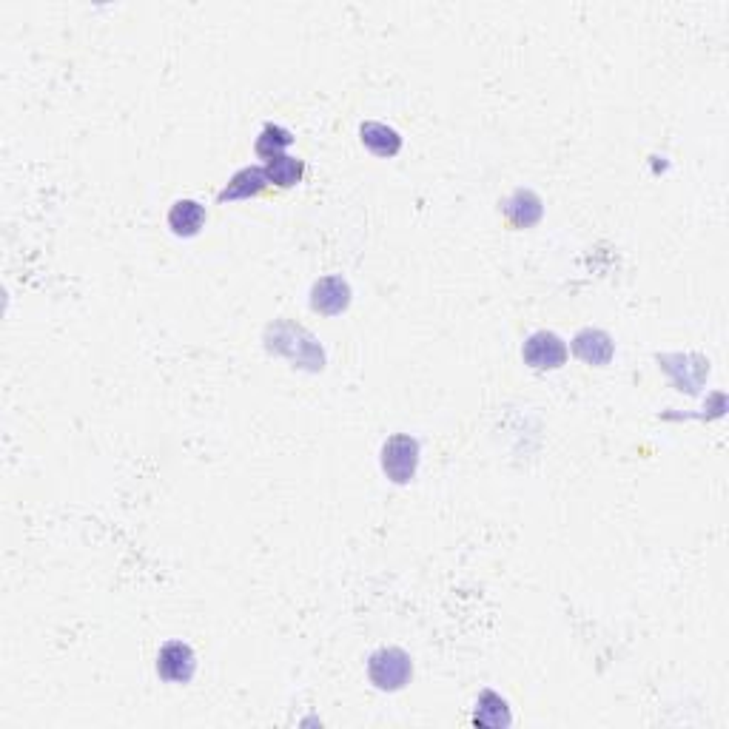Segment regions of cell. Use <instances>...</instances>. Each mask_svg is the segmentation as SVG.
Instances as JSON below:
<instances>
[{"mask_svg":"<svg viewBox=\"0 0 729 729\" xmlns=\"http://www.w3.org/2000/svg\"><path fill=\"white\" fill-rule=\"evenodd\" d=\"M265 348L271 354L285 356L294 368H305V371H322L325 368V354H322V345L317 342V337L291 319H280V322L268 325Z\"/></svg>","mask_w":729,"mask_h":729,"instance_id":"1","label":"cell"},{"mask_svg":"<svg viewBox=\"0 0 729 729\" xmlns=\"http://www.w3.org/2000/svg\"><path fill=\"white\" fill-rule=\"evenodd\" d=\"M413 675L411 655L399 647H382L368 658V678L376 690L396 692L402 690Z\"/></svg>","mask_w":729,"mask_h":729,"instance_id":"2","label":"cell"},{"mask_svg":"<svg viewBox=\"0 0 729 729\" xmlns=\"http://www.w3.org/2000/svg\"><path fill=\"white\" fill-rule=\"evenodd\" d=\"M419 465V442L408 433H396L382 445V470L393 485H408Z\"/></svg>","mask_w":729,"mask_h":729,"instance_id":"3","label":"cell"},{"mask_svg":"<svg viewBox=\"0 0 729 729\" xmlns=\"http://www.w3.org/2000/svg\"><path fill=\"white\" fill-rule=\"evenodd\" d=\"M522 356L533 371H559L567 362V345L553 331H536L524 342Z\"/></svg>","mask_w":729,"mask_h":729,"instance_id":"4","label":"cell"},{"mask_svg":"<svg viewBox=\"0 0 729 729\" xmlns=\"http://www.w3.org/2000/svg\"><path fill=\"white\" fill-rule=\"evenodd\" d=\"M157 673L169 684H188L197 673V655L186 641H169L157 653Z\"/></svg>","mask_w":729,"mask_h":729,"instance_id":"5","label":"cell"},{"mask_svg":"<svg viewBox=\"0 0 729 729\" xmlns=\"http://www.w3.org/2000/svg\"><path fill=\"white\" fill-rule=\"evenodd\" d=\"M658 362H661V368H664L667 374L673 376L678 391L687 393L701 391L704 379L710 374V362H707L704 356L673 354V356H658Z\"/></svg>","mask_w":729,"mask_h":729,"instance_id":"6","label":"cell"},{"mask_svg":"<svg viewBox=\"0 0 729 729\" xmlns=\"http://www.w3.org/2000/svg\"><path fill=\"white\" fill-rule=\"evenodd\" d=\"M351 305V285L342 277H322L311 288V308L322 317H337Z\"/></svg>","mask_w":729,"mask_h":729,"instance_id":"7","label":"cell"},{"mask_svg":"<svg viewBox=\"0 0 729 729\" xmlns=\"http://www.w3.org/2000/svg\"><path fill=\"white\" fill-rule=\"evenodd\" d=\"M573 354L579 356L581 362L587 365H607L613 354H616V345H613V337L604 334L599 328H584L576 334L573 339Z\"/></svg>","mask_w":729,"mask_h":729,"instance_id":"8","label":"cell"},{"mask_svg":"<svg viewBox=\"0 0 729 729\" xmlns=\"http://www.w3.org/2000/svg\"><path fill=\"white\" fill-rule=\"evenodd\" d=\"M542 211L544 206L542 200H539V194H533L530 188H519V191H513V197L505 200V217L513 228H530V225H536L542 220Z\"/></svg>","mask_w":729,"mask_h":729,"instance_id":"9","label":"cell"},{"mask_svg":"<svg viewBox=\"0 0 729 729\" xmlns=\"http://www.w3.org/2000/svg\"><path fill=\"white\" fill-rule=\"evenodd\" d=\"M268 186V180H265V169H257V166H248V169H240L228 183L225 188L217 194V200L220 203H234V200H251V197H257L262 194Z\"/></svg>","mask_w":729,"mask_h":729,"instance_id":"10","label":"cell"},{"mask_svg":"<svg viewBox=\"0 0 729 729\" xmlns=\"http://www.w3.org/2000/svg\"><path fill=\"white\" fill-rule=\"evenodd\" d=\"M359 140H362V146L376 154V157H396L399 149H402V137H399V131L388 126V123H362V129H359Z\"/></svg>","mask_w":729,"mask_h":729,"instance_id":"11","label":"cell"},{"mask_svg":"<svg viewBox=\"0 0 729 729\" xmlns=\"http://www.w3.org/2000/svg\"><path fill=\"white\" fill-rule=\"evenodd\" d=\"M206 208L197 200H177L169 211V228L177 237H194L206 225Z\"/></svg>","mask_w":729,"mask_h":729,"instance_id":"12","label":"cell"},{"mask_svg":"<svg viewBox=\"0 0 729 729\" xmlns=\"http://www.w3.org/2000/svg\"><path fill=\"white\" fill-rule=\"evenodd\" d=\"M473 724L487 729L510 727V710H507L505 698L496 695L493 690L482 692L479 701H476V710H473Z\"/></svg>","mask_w":729,"mask_h":729,"instance_id":"13","label":"cell"},{"mask_svg":"<svg viewBox=\"0 0 729 729\" xmlns=\"http://www.w3.org/2000/svg\"><path fill=\"white\" fill-rule=\"evenodd\" d=\"M302 174H305V163L297 160V157H288V154H282V157L271 160V163L265 166V180L277 188L297 186L302 180Z\"/></svg>","mask_w":729,"mask_h":729,"instance_id":"14","label":"cell"},{"mask_svg":"<svg viewBox=\"0 0 729 729\" xmlns=\"http://www.w3.org/2000/svg\"><path fill=\"white\" fill-rule=\"evenodd\" d=\"M291 143H294V134H291V131L285 129V126H277V123H268V126L260 131L257 143H254V151L271 163V160L282 157Z\"/></svg>","mask_w":729,"mask_h":729,"instance_id":"15","label":"cell"}]
</instances>
